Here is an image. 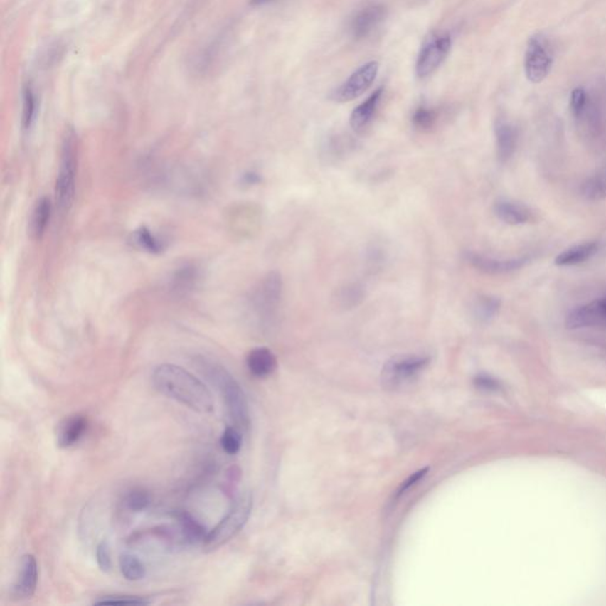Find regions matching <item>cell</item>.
I'll return each mask as SVG.
<instances>
[{"label": "cell", "instance_id": "cell-1", "mask_svg": "<svg viewBox=\"0 0 606 606\" xmlns=\"http://www.w3.org/2000/svg\"><path fill=\"white\" fill-rule=\"evenodd\" d=\"M154 388L161 395L187 406L196 413H210L215 400L208 386L183 367L162 363L152 374Z\"/></svg>", "mask_w": 606, "mask_h": 606}, {"label": "cell", "instance_id": "cell-2", "mask_svg": "<svg viewBox=\"0 0 606 606\" xmlns=\"http://www.w3.org/2000/svg\"><path fill=\"white\" fill-rule=\"evenodd\" d=\"M197 365L201 372L208 378V381L219 388L235 427L240 430H247L250 424V417L247 397L240 384L224 367L220 366L219 363H212L211 360L198 358Z\"/></svg>", "mask_w": 606, "mask_h": 606}, {"label": "cell", "instance_id": "cell-3", "mask_svg": "<svg viewBox=\"0 0 606 606\" xmlns=\"http://www.w3.org/2000/svg\"><path fill=\"white\" fill-rule=\"evenodd\" d=\"M78 174V140L74 131L65 132L56 180V201L60 211H67L74 201Z\"/></svg>", "mask_w": 606, "mask_h": 606}, {"label": "cell", "instance_id": "cell-4", "mask_svg": "<svg viewBox=\"0 0 606 606\" xmlns=\"http://www.w3.org/2000/svg\"><path fill=\"white\" fill-rule=\"evenodd\" d=\"M253 508V497L245 494L235 502L222 521L206 536L204 547L206 551L217 550L233 539L247 523Z\"/></svg>", "mask_w": 606, "mask_h": 606}, {"label": "cell", "instance_id": "cell-5", "mask_svg": "<svg viewBox=\"0 0 606 606\" xmlns=\"http://www.w3.org/2000/svg\"><path fill=\"white\" fill-rule=\"evenodd\" d=\"M553 65V50L543 35L529 38L525 53L526 78L532 83H541L550 74Z\"/></svg>", "mask_w": 606, "mask_h": 606}, {"label": "cell", "instance_id": "cell-6", "mask_svg": "<svg viewBox=\"0 0 606 606\" xmlns=\"http://www.w3.org/2000/svg\"><path fill=\"white\" fill-rule=\"evenodd\" d=\"M452 44V37L448 33H435L431 36L424 43L417 58V76L425 78L434 74L450 53Z\"/></svg>", "mask_w": 606, "mask_h": 606}, {"label": "cell", "instance_id": "cell-7", "mask_svg": "<svg viewBox=\"0 0 606 606\" xmlns=\"http://www.w3.org/2000/svg\"><path fill=\"white\" fill-rule=\"evenodd\" d=\"M379 71L378 62H368L354 71L339 88L331 92V99L335 102L345 103L363 95L370 88Z\"/></svg>", "mask_w": 606, "mask_h": 606}, {"label": "cell", "instance_id": "cell-8", "mask_svg": "<svg viewBox=\"0 0 606 606\" xmlns=\"http://www.w3.org/2000/svg\"><path fill=\"white\" fill-rule=\"evenodd\" d=\"M282 288V277L279 272H269L251 294L250 302L253 309L262 315L274 313L281 301Z\"/></svg>", "mask_w": 606, "mask_h": 606}, {"label": "cell", "instance_id": "cell-9", "mask_svg": "<svg viewBox=\"0 0 606 606\" xmlns=\"http://www.w3.org/2000/svg\"><path fill=\"white\" fill-rule=\"evenodd\" d=\"M386 7L381 3H370L356 11L349 21V33L354 39L367 38L386 18Z\"/></svg>", "mask_w": 606, "mask_h": 606}, {"label": "cell", "instance_id": "cell-10", "mask_svg": "<svg viewBox=\"0 0 606 606\" xmlns=\"http://www.w3.org/2000/svg\"><path fill=\"white\" fill-rule=\"evenodd\" d=\"M429 363L425 356H404L391 359L383 368L384 379L390 384H398L415 377Z\"/></svg>", "mask_w": 606, "mask_h": 606}, {"label": "cell", "instance_id": "cell-11", "mask_svg": "<svg viewBox=\"0 0 606 606\" xmlns=\"http://www.w3.org/2000/svg\"><path fill=\"white\" fill-rule=\"evenodd\" d=\"M606 324V297L577 307L566 317V327L570 329L595 327Z\"/></svg>", "mask_w": 606, "mask_h": 606}, {"label": "cell", "instance_id": "cell-12", "mask_svg": "<svg viewBox=\"0 0 606 606\" xmlns=\"http://www.w3.org/2000/svg\"><path fill=\"white\" fill-rule=\"evenodd\" d=\"M465 260L479 272H486L489 275H502L508 272H515L526 265L525 258H514V260H499L489 257L484 255L468 251L465 254Z\"/></svg>", "mask_w": 606, "mask_h": 606}, {"label": "cell", "instance_id": "cell-13", "mask_svg": "<svg viewBox=\"0 0 606 606\" xmlns=\"http://www.w3.org/2000/svg\"><path fill=\"white\" fill-rule=\"evenodd\" d=\"M38 583V565L36 558L26 554L21 558L17 577L14 580V593L18 598H30L33 596Z\"/></svg>", "mask_w": 606, "mask_h": 606}, {"label": "cell", "instance_id": "cell-14", "mask_svg": "<svg viewBox=\"0 0 606 606\" xmlns=\"http://www.w3.org/2000/svg\"><path fill=\"white\" fill-rule=\"evenodd\" d=\"M497 218L509 225H521L529 222L532 212L525 204L509 199H500L494 205Z\"/></svg>", "mask_w": 606, "mask_h": 606}, {"label": "cell", "instance_id": "cell-15", "mask_svg": "<svg viewBox=\"0 0 606 606\" xmlns=\"http://www.w3.org/2000/svg\"><path fill=\"white\" fill-rule=\"evenodd\" d=\"M87 429V420L80 415L68 417L62 420L56 429V442L60 448H69L85 434Z\"/></svg>", "mask_w": 606, "mask_h": 606}, {"label": "cell", "instance_id": "cell-16", "mask_svg": "<svg viewBox=\"0 0 606 606\" xmlns=\"http://www.w3.org/2000/svg\"><path fill=\"white\" fill-rule=\"evenodd\" d=\"M381 96H383V88H379L366 101H363L361 105L356 107V110H353L351 120H349L353 131L360 133V132L366 129L367 126L372 122L374 115L377 113Z\"/></svg>", "mask_w": 606, "mask_h": 606}, {"label": "cell", "instance_id": "cell-17", "mask_svg": "<svg viewBox=\"0 0 606 606\" xmlns=\"http://www.w3.org/2000/svg\"><path fill=\"white\" fill-rule=\"evenodd\" d=\"M497 156L501 162H507L514 154L518 144V132L507 121L499 120L495 124Z\"/></svg>", "mask_w": 606, "mask_h": 606}, {"label": "cell", "instance_id": "cell-18", "mask_svg": "<svg viewBox=\"0 0 606 606\" xmlns=\"http://www.w3.org/2000/svg\"><path fill=\"white\" fill-rule=\"evenodd\" d=\"M247 365L255 377L265 378L275 371L277 361L270 349L257 347L248 354Z\"/></svg>", "mask_w": 606, "mask_h": 606}, {"label": "cell", "instance_id": "cell-19", "mask_svg": "<svg viewBox=\"0 0 606 606\" xmlns=\"http://www.w3.org/2000/svg\"><path fill=\"white\" fill-rule=\"evenodd\" d=\"M597 249H598V244L595 243V242L575 245L568 250L563 251L556 258V265H560V267L580 265L583 262L588 261L592 257L593 255L596 254Z\"/></svg>", "mask_w": 606, "mask_h": 606}, {"label": "cell", "instance_id": "cell-20", "mask_svg": "<svg viewBox=\"0 0 606 606\" xmlns=\"http://www.w3.org/2000/svg\"><path fill=\"white\" fill-rule=\"evenodd\" d=\"M53 211V205L49 198L43 197L37 201L31 217L32 235L36 238H41L49 224L50 217Z\"/></svg>", "mask_w": 606, "mask_h": 606}, {"label": "cell", "instance_id": "cell-21", "mask_svg": "<svg viewBox=\"0 0 606 606\" xmlns=\"http://www.w3.org/2000/svg\"><path fill=\"white\" fill-rule=\"evenodd\" d=\"M582 193L586 199L592 201H603L606 198V169L590 176L582 185Z\"/></svg>", "mask_w": 606, "mask_h": 606}, {"label": "cell", "instance_id": "cell-22", "mask_svg": "<svg viewBox=\"0 0 606 606\" xmlns=\"http://www.w3.org/2000/svg\"><path fill=\"white\" fill-rule=\"evenodd\" d=\"M365 299V292L363 287L358 283L346 285L336 293V303L344 309H353L359 306Z\"/></svg>", "mask_w": 606, "mask_h": 606}, {"label": "cell", "instance_id": "cell-23", "mask_svg": "<svg viewBox=\"0 0 606 606\" xmlns=\"http://www.w3.org/2000/svg\"><path fill=\"white\" fill-rule=\"evenodd\" d=\"M120 571L124 578L131 582H138L146 577V566L138 557L133 554L124 553L119 560Z\"/></svg>", "mask_w": 606, "mask_h": 606}, {"label": "cell", "instance_id": "cell-24", "mask_svg": "<svg viewBox=\"0 0 606 606\" xmlns=\"http://www.w3.org/2000/svg\"><path fill=\"white\" fill-rule=\"evenodd\" d=\"M178 521H179L184 539L186 540L187 543H197L199 541H205L208 534L205 532L204 527L197 520H194L190 514L181 513Z\"/></svg>", "mask_w": 606, "mask_h": 606}, {"label": "cell", "instance_id": "cell-25", "mask_svg": "<svg viewBox=\"0 0 606 606\" xmlns=\"http://www.w3.org/2000/svg\"><path fill=\"white\" fill-rule=\"evenodd\" d=\"M133 240L138 247L151 254H160L165 249L164 240L155 236L146 226H140L138 230H135L133 233Z\"/></svg>", "mask_w": 606, "mask_h": 606}, {"label": "cell", "instance_id": "cell-26", "mask_svg": "<svg viewBox=\"0 0 606 606\" xmlns=\"http://www.w3.org/2000/svg\"><path fill=\"white\" fill-rule=\"evenodd\" d=\"M501 303L496 297H481L474 304V315L481 322H489L496 317Z\"/></svg>", "mask_w": 606, "mask_h": 606}, {"label": "cell", "instance_id": "cell-27", "mask_svg": "<svg viewBox=\"0 0 606 606\" xmlns=\"http://www.w3.org/2000/svg\"><path fill=\"white\" fill-rule=\"evenodd\" d=\"M197 269L193 265H185L178 269L172 279V288L178 293H185L193 288L197 282Z\"/></svg>", "mask_w": 606, "mask_h": 606}, {"label": "cell", "instance_id": "cell-28", "mask_svg": "<svg viewBox=\"0 0 606 606\" xmlns=\"http://www.w3.org/2000/svg\"><path fill=\"white\" fill-rule=\"evenodd\" d=\"M220 445L228 455H236L242 448V435L240 429L233 427H226L220 437Z\"/></svg>", "mask_w": 606, "mask_h": 606}, {"label": "cell", "instance_id": "cell-29", "mask_svg": "<svg viewBox=\"0 0 606 606\" xmlns=\"http://www.w3.org/2000/svg\"><path fill=\"white\" fill-rule=\"evenodd\" d=\"M36 112H37V101L36 96L30 87L25 89L24 105H23V128L28 131L31 128L35 121Z\"/></svg>", "mask_w": 606, "mask_h": 606}, {"label": "cell", "instance_id": "cell-30", "mask_svg": "<svg viewBox=\"0 0 606 606\" xmlns=\"http://www.w3.org/2000/svg\"><path fill=\"white\" fill-rule=\"evenodd\" d=\"M436 119H437V115H436V112L434 110L425 106H420L413 113V124L418 129L427 131L434 126Z\"/></svg>", "mask_w": 606, "mask_h": 606}, {"label": "cell", "instance_id": "cell-31", "mask_svg": "<svg viewBox=\"0 0 606 606\" xmlns=\"http://www.w3.org/2000/svg\"><path fill=\"white\" fill-rule=\"evenodd\" d=\"M151 504L149 494L144 489H133L126 497L127 507L133 511H142Z\"/></svg>", "mask_w": 606, "mask_h": 606}, {"label": "cell", "instance_id": "cell-32", "mask_svg": "<svg viewBox=\"0 0 606 606\" xmlns=\"http://www.w3.org/2000/svg\"><path fill=\"white\" fill-rule=\"evenodd\" d=\"M95 605H105V604H110V605H113V604H124V605H149L151 604V600H146L144 597H137V596H119V595H114V596H105L101 598V600H96L94 602Z\"/></svg>", "mask_w": 606, "mask_h": 606}, {"label": "cell", "instance_id": "cell-33", "mask_svg": "<svg viewBox=\"0 0 606 606\" xmlns=\"http://www.w3.org/2000/svg\"><path fill=\"white\" fill-rule=\"evenodd\" d=\"M588 94L582 88H575L571 94V110L575 119H582L588 110Z\"/></svg>", "mask_w": 606, "mask_h": 606}, {"label": "cell", "instance_id": "cell-34", "mask_svg": "<svg viewBox=\"0 0 606 606\" xmlns=\"http://www.w3.org/2000/svg\"><path fill=\"white\" fill-rule=\"evenodd\" d=\"M96 560L102 572H110L112 568V558H110V545L107 541H102L96 550Z\"/></svg>", "mask_w": 606, "mask_h": 606}, {"label": "cell", "instance_id": "cell-35", "mask_svg": "<svg viewBox=\"0 0 606 606\" xmlns=\"http://www.w3.org/2000/svg\"><path fill=\"white\" fill-rule=\"evenodd\" d=\"M475 384L477 388L486 391H496L500 388V384L496 379L489 377V376H479L476 377Z\"/></svg>", "mask_w": 606, "mask_h": 606}, {"label": "cell", "instance_id": "cell-36", "mask_svg": "<svg viewBox=\"0 0 606 606\" xmlns=\"http://www.w3.org/2000/svg\"><path fill=\"white\" fill-rule=\"evenodd\" d=\"M427 472V469H423V470H420V472H415V474L410 476L409 479H406L405 482H403L400 489L398 490V495H402L406 489H409L410 487L413 486L415 483L418 482L420 479H423Z\"/></svg>", "mask_w": 606, "mask_h": 606}, {"label": "cell", "instance_id": "cell-37", "mask_svg": "<svg viewBox=\"0 0 606 606\" xmlns=\"http://www.w3.org/2000/svg\"><path fill=\"white\" fill-rule=\"evenodd\" d=\"M261 176L256 172H247L245 174L242 176V183L244 185H248V186H253V185H257V184L261 183Z\"/></svg>", "mask_w": 606, "mask_h": 606}, {"label": "cell", "instance_id": "cell-38", "mask_svg": "<svg viewBox=\"0 0 606 606\" xmlns=\"http://www.w3.org/2000/svg\"><path fill=\"white\" fill-rule=\"evenodd\" d=\"M272 1H274V0H251V4L260 6V5H265V4L272 3Z\"/></svg>", "mask_w": 606, "mask_h": 606}]
</instances>
